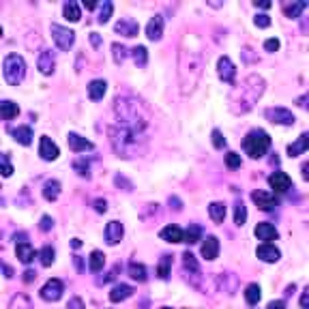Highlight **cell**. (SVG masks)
<instances>
[{"mask_svg": "<svg viewBox=\"0 0 309 309\" xmlns=\"http://www.w3.org/2000/svg\"><path fill=\"white\" fill-rule=\"evenodd\" d=\"M2 73L11 86H19L26 77V60L19 54H9L2 62Z\"/></svg>", "mask_w": 309, "mask_h": 309, "instance_id": "277c9868", "label": "cell"}, {"mask_svg": "<svg viewBox=\"0 0 309 309\" xmlns=\"http://www.w3.org/2000/svg\"><path fill=\"white\" fill-rule=\"evenodd\" d=\"M52 228H54V219L49 217V215H43V217L39 219V230L41 232H49Z\"/></svg>", "mask_w": 309, "mask_h": 309, "instance_id": "bcb514c9", "label": "cell"}, {"mask_svg": "<svg viewBox=\"0 0 309 309\" xmlns=\"http://www.w3.org/2000/svg\"><path fill=\"white\" fill-rule=\"evenodd\" d=\"M294 290H297V286H294V284H290V286H288V288H286V292H284V297H286V299H288V297H292V294H294Z\"/></svg>", "mask_w": 309, "mask_h": 309, "instance_id": "91938a15", "label": "cell"}, {"mask_svg": "<svg viewBox=\"0 0 309 309\" xmlns=\"http://www.w3.org/2000/svg\"><path fill=\"white\" fill-rule=\"evenodd\" d=\"M254 24H256L258 28H269V26H271V15H267V13H256Z\"/></svg>", "mask_w": 309, "mask_h": 309, "instance_id": "f6af8a7d", "label": "cell"}, {"mask_svg": "<svg viewBox=\"0 0 309 309\" xmlns=\"http://www.w3.org/2000/svg\"><path fill=\"white\" fill-rule=\"evenodd\" d=\"M15 256L21 264H30L34 258H39V251H34V247L28 241H19L15 245Z\"/></svg>", "mask_w": 309, "mask_h": 309, "instance_id": "e0dca14e", "label": "cell"}, {"mask_svg": "<svg viewBox=\"0 0 309 309\" xmlns=\"http://www.w3.org/2000/svg\"><path fill=\"white\" fill-rule=\"evenodd\" d=\"M305 2H292V4H286L284 6V13H286V17H290V19H297L301 17V13L305 11Z\"/></svg>", "mask_w": 309, "mask_h": 309, "instance_id": "ab89813d", "label": "cell"}, {"mask_svg": "<svg viewBox=\"0 0 309 309\" xmlns=\"http://www.w3.org/2000/svg\"><path fill=\"white\" fill-rule=\"evenodd\" d=\"M264 88H267V84L260 75H247L245 80H243L241 88H234L232 97H230V107H232L234 114H245L249 112L251 107L258 103V99L264 95Z\"/></svg>", "mask_w": 309, "mask_h": 309, "instance_id": "7a4b0ae2", "label": "cell"}, {"mask_svg": "<svg viewBox=\"0 0 309 309\" xmlns=\"http://www.w3.org/2000/svg\"><path fill=\"white\" fill-rule=\"evenodd\" d=\"M297 103H299L301 107H305V97H301V99H297Z\"/></svg>", "mask_w": 309, "mask_h": 309, "instance_id": "003e7915", "label": "cell"}, {"mask_svg": "<svg viewBox=\"0 0 309 309\" xmlns=\"http://www.w3.org/2000/svg\"><path fill=\"white\" fill-rule=\"evenodd\" d=\"M256 6H260V9H271V2L269 0H262V2H256Z\"/></svg>", "mask_w": 309, "mask_h": 309, "instance_id": "6125c7cd", "label": "cell"}, {"mask_svg": "<svg viewBox=\"0 0 309 309\" xmlns=\"http://www.w3.org/2000/svg\"><path fill=\"white\" fill-rule=\"evenodd\" d=\"M260 299H262V288L258 284H249L247 288H245V301H247V305H258V303H260Z\"/></svg>", "mask_w": 309, "mask_h": 309, "instance_id": "836d02e7", "label": "cell"}, {"mask_svg": "<svg viewBox=\"0 0 309 309\" xmlns=\"http://www.w3.org/2000/svg\"><path fill=\"white\" fill-rule=\"evenodd\" d=\"M103 267H105V254H103V251H99V249L90 251V256H88V269L92 273H101Z\"/></svg>", "mask_w": 309, "mask_h": 309, "instance_id": "f1b7e54d", "label": "cell"}, {"mask_svg": "<svg viewBox=\"0 0 309 309\" xmlns=\"http://www.w3.org/2000/svg\"><path fill=\"white\" fill-rule=\"evenodd\" d=\"M146 267L144 264H140V262H129V277L133 279V282H138V284H144L146 282Z\"/></svg>", "mask_w": 309, "mask_h": 309, "instance_id": "4dcf8cb0", "label": "cell"}, {"mask_svg": "<svg viewBox=\"0 0 309 309\" xmlns=\"http://www.w3.org/2000/svg\"><path fill=\"white\" fill-rule=\"evenodd\" d=\"M105 90H107V82L105 80H90L88 82V97L92 99V101H101Z\"/></svg>", "mask_w": 309, "mask_h": 309, "instance_id": "603a6c76", "label": "cell"}, {"mask_svg": "<svg viewBox=\"0 0 309 309\" xmlns=\"http://www.w3.org/2000/svg\"><path fill=\"white\" fill-rule=\"evenodd\" d=\"M90 43H92V47H101V37L97 32H90Z\"/></svg>", "mask_w": 309, "mask_h": 309, "instance_id": "11a10c76", "label": "cell"}, {"mask_svg": "<svg viewBox=\"0 0 309 309\" xmlns=\"http://www.w3.org/2000/svg\"><path fill=\"white\" fill-rule=\"evenodd\" d=\"M254 234H256L258 241H264V243H271V241H277L279 239L277 228L273 226V224H269V221H262V224H258L256 230H254Z\"/></svg>", "mask_w": 309, "mask_h": 309, "instance_id": "2e32d148", "label": "cell"}, {"mask_svg": "<svg viewBox=\"0 0 309 309\" xmlns=\"http://www.w3.org/2000/svg\"><path fill=\"white\" fill-rule=\"evenodd\" d=\"M269 185H271V189L275 193H288L290 189H294L292 178L286 174V172H273V174L269 176Z\"/></svg>", "mask_w": 309, "mask_h": 309, "instance_id": "9c48e42d", "label": "cell"}, {"mask_svg": "<svg viewBox=\"0 0 309 309\" xmlns=\"http://www.w3.org/2000/svg\"><path fill=\"white\" fill-rule=\"evenodd\" d=\"M95 211L97 213H105L107 211V202H105V200H95Z\"/></svg>", "mask_w": 309, "mask_h": 309, "instance_id": "db71d44e", "label": "cell"}, {"mask_svg": "<svg viewBox=\"0 0 309 309\" xmlns=\"http://www.w3.org/2000/svg\"><path fill=\"white\" fill-rule=\"evenodd\" d=\"M60 155L58 150V144L56 142H52V138H47V135H41L39 140V157L43 161H56Z\"/></svg>", "mask_w": 309, "mask_h": 309, "instance_id": "30bf717a", "label": "cell"}, {"mask_svg": "<svg viewBox=\"0 0 309 309\" xmlns=\"http://www.w3.org/2000/svg\"><path fill=\"white\" fill-rule=\"evenodd\" d=\"M305 303H307V290L303 292V297H301V305H303V307H305Z\"/></svg>", "mask_w": 309, "mask_h": 309, "instance_id": "e7e4bbea", "label": "cell"}, {"mask_svg": "<svg viewBox=\"0 0 309 309\" xmlns=\"http://www.w3.org/2000/svg\"><path fill=\"white\" fill-rule=\"evenodd\" d=\"M159 239L165 243H183V230L178 226H165L159 232Z\"/></svg>", "mask_w": 309, "mask_h": 309, "instance_id": "cb8c5ba5", "label": "cell"}, {"mask_svg": "<svg viewBox=\"0 0 309 309\" xmlns=\"http://www.w3.org/2000/svg\"><path fill=\"white\" fill-rule=\"evenodd\" d=\"M11 174H13V165H11V161H9V153H4V155H2V176L9 178Z\"/></svg>", "mask_w": 309, "mask_h": 309, "instance_id": "c3c4849f", "label": "cell"}, {"mask_svg": "<svg viewBox=\"0 0 309 309\" xmlns=\"http://www.w3.org/2000/svg\"><path fill=\"white\" fill-rule=\"evenodd\" d=\"M217 75L219 80H224L226 84L234 86V80H236V67L234 62L228 58V56H221V58L217 60Z\"/></svg>", "mask_w": 309, "mask_h": 309, "instance_id": "8fae6325", "label": "cell"}, {"mask_svg": "<svg viewBox=\"0 0 309 309\" xmlns=\"http://www.w3.org/2000/svg\"><path fill=\"white\" fill-rule=\"evenodd\" d=\"M62 292H64V286L60 279H47L45 286L39 290V297L43 301H47V303H56V301H60Z\"/></svg>", "mask_w": 309, "mask_h": 309, "instance_id": "52a82bcc", "label": "cell"}, {"mask_svg": "<svg viewBox=\"0 0 309 309\" xmlns=\"http://www.w3.org/2000/svg\"><path fill=\"white\" fill-rule=\"evenodd\" d=\"M69 307H84V303L80 299H73V301H69Z\"/></svg>", "mask_w": 309, "mask_h": 309, "instance_id": "94428289", "label": "cell"}, {"mask_svg": "<svg viewBox=\"0 0 309 309\" xmlns=\"http://www.w3.org/2000/svg\"><path fill=\"white\" fill-rule=\"evenodd\" d=\"M208 215H211V219L215 221V224H224V219L228 215L226 202H211L208 204Z\"/></svg>", "mask_w": 309, "mask_h": 309, "instance_id": "d4e9b609", "label": "cell"}, {"mask_svg": "<svg viewBox=\"0 0 309 309\" xmlns=\"http://www.w3.org/2000/svg\"><path fill=\"white\" fill-rule=\"evenodd\" d=\"M307 144H309V133H301L297 142H292V144L288 146V157H299L303 155L307 150Z\"/></svg>", "mask_w": 309, "mask_h": 309, "instance_id": "4316f807", "label": "cell"}, {"mask_svg": "<svg viewBox=\"0 0 309 309\" xmlns=\"http://www.w3.org/2000/svg\"><path fill=\"white\" fill-rule=\"evenodd\" d=\"M39 260H41L43 267H52L54 260H56V251H54V247H52V245H45V247H43V249L39 251Z\"/></svg>", "mask_w": 309, "mask_h": 309, "instance_id": "f35d334b", "label": "cell"}, {"mask_svg": "<svg viewBox=\"0 0 309 309\" xmlns=\"http://www.w3.org/2000/svg\"><path fill=\"white\" fill-rule=\"evenodd\" d=\"M114 32H118V34H123V37H138V32H140V24L135 21L133 17H120L116 21V26H114Z\"/></svg>", "mask_w": 309, "mask_h": 309, "instance_id": "7c38bea8", "label": "cell"}, {"mask_svg": "<svg viewBox=\"0 0 309 309\" xmlns=\"http://www.w3.org/2000/svg\"><path fill=\"white\" fill-rule=\"evenodd\" d=\"M110 123V142L114 153L123 159H133L146 153L148 144V114L140 99L135 97H116L112 107Z\"/></svg>", "mask_w": 309, "mask_h": 309, "instance_id": "6da1fadb", "label": "cell"}, {"mask_svg": "<svg viewBox=\"0 0 309 309\" xmlns=\"http://www.w3.org/2000/svg\"><path fill=\"white\" fill-rule=\"evenodd\" d=\"M120 271H123V264H120V262H118V264H114V267H112V271L107 273V275H105V277H103V279H101V282H99V284H107V282H112V279H116V275H118Z\"/></svg>", "mask_w": 309, "mask_h": 309, "instance_id": "7dc6e473", "label": "cell"}, {"mask_svg": "<svg viewBox=\"0 0 309 309\" xmlns=\"http://www.w3.org/2000/svg\"><path fill=\"white\" fill-rule=\"evenodd\" d=\"M275 307H286V301H271L269 309H275Z\"/></svg>", "mask_w": 309, "mask_h": 309, "instance_id": "680465c9", "label": "cell"}, {"mask_svg": "<svg viewBox=\"0 0 309 309\" xmlns=\"http://www.w3.org/2000/svg\"><path fill=\"white\" fill-rule=\"evenodd\" d=\"M279 45H282V43H279L277 37H273V39H267V41H264V49H267V52H271V54H275L277 49H279Z\"/></svg>", "mask_w": 309, "mask_h": 309, "instance_id": "681fc988", "label": "cell"}, {"mask_svg": "<svg viewBox=\"0 0 309 309\" xmlns=\"http://www.w3.org/2000/svg\"><path fill=\"white\" fill-rule=\"evenodd\" d=\"M123 236H125V226L120 224V221H110V224L105 226V243L110 247L118 245V243L123 241Z\"/></svg>", "mask_w": 309, "mask_h": 309, "instance_id": "4fadbf2b", "label": "cell"}, {"mask_svg": "<svg viewBox=\"0 0 309 309\" xmlns=\"http://www.w3.org/2000/svg\"><path fill=\"white\" fill-rule=\"evenodd\" d=\"M112 13H114V4L112 2H101L99 4V24H105V21H110V17H112Z\"/></svg>", "mask_w": 309, "mask_h": 309, "instance_id": "60d3db41", "label": "cell"}, {"mask_svg": "<svg viewBox=\"0 0 309 309\" xmlns=\"http://www.w3.org/2000/svg\"><path fill=\"white\" fill-rule=\"evenodd\" d=\"M245 221H247V206H245L243 200H236L234 202V224L239 228H243L245 226Z\"/></svg>", "mask_w": 309, "mask_h": 309, "instance_id": "e575fe53", "label": "cell"}, {"mask_svg": "<svg viewBox=\"0 0 309 309\" xmlns=\"http://www.w3.org/2000/svg\"><path fill=\"white\" fill-rule=\"evenodd\" d=\"M256 256L267 264H275V262H279V258H282V251L275 245H271V243H262V245L256 249Z\"/></svg>", "mask_w": 309, "mask_h": 309, "instance_id": "9a60e30c", "label": "cell"}, {"mask_svg": "<svg viewBox=\"0 0 309 309\" xmlns=\"http://www.w3.org/2000/svg\"><path fill=\"white\" fill-rule=\"evenodd\" d=\"M133 294V288L129 284H118V286H114L112 292H110V301L112 303H120V301H125L129 299Z\"/></svg>", "mask_w": 309, "mask_h": 309, "instance_id": "484cf974", "label": "cell"}, {"mask_svg": "<svg viewBox=\"0 0 309 309\" xmlns=\"http://www.w3.org/2000/svg\"><path fill=\"white\" fill-rule=\"evenodd\" d=\"M168 202H170V206L174 208V211H181V208H183V202H181V200H178L176 196H170Z\"/></svg>", "mask_w": 309, "mask_h": 309, "instance_id": "f5cc1de1", "label": "cell"}, {"mask_svg": "<svg viewBox=\"0 0 309 309\" xmlns=\"http://www.w3.org/2000/svg\"><path fill=\"white\" fill-rule=\"evenodd\" d=\"M73 262H75V267H77V273H82V271H84V260H82V256H73Z\"/></svg>", "mask_w": 309, "mask_h": 309, "instance_id": "6f0895ef", "label": "cell"}, {"mask_svg": "<svg viewBox=\"0 0 309 309\" xmlns=\"http://www.w3.org/2000/svg\"><path fill=\"white\" fill-rule=\"evenodd\" d=\"M114 183H116L118 187H120V185H125V187H127V191H133V185L129 183L127 178H123V176H116V178H114Z\"/></svg>", "mask_w": 309, "mask_h": 309, "instance_id": "816d5d0a", "label": "cell"}, {"mask_svg": "<svg viewBox=\"0 0 309 309\" xmlns=\"http://www.w3.org/2000/svg\"><path fill=\"white\" fill-rule=\"evenodd\" d=\"M211 138H213V146L217 148V150H224L226 148V138H224V133L219 131V129H213V133H211Z\"/></svg>", "mask_w": 309, "mask_h": 309, "instance_id": "ee69618b", "label": "cell"}, {"mask_svg": "<svg viewBox=\"0 0 309 309\" xmlns=\"http://www.w3.org/2000/svg\"><path fill=\"white\" fill-rule=\"evenodd\" d=\"M200 241H202V228L198 224H189V228L183 232V243H187V245H196Z\"/></svg>", "mask_w": 309, "mask_h": 309, "instance_id": "83f0119b", "label": "cell"}, {"mask_svg": "<svg viewBox=\"0 0 309 309\" xmlns=\"http://www.w3.org/2000/svg\"><path fill=\"white\" fill-rule=\"evenodd\" d=\"M62 15H64V19H69V21H80V19H82L80 4L73 2V0L64 2V4H62Z\"/></svg>", "mask_w": 309, "mask_h": 309, "instance_id": "f546056e", "label": "cell"}, {"mask_svg": "<svg viewBox=\"0 0 309 309\" xmlns=\"http://www.w3.org/2000/svg\"><path fill=\"white\" fill-rule=\"evenodd\" d=\"M37 69L41 71L43 75H52L54 69H56V60H54V54L49 49H41L39 58H37Z\"/></svg>", "mask_w": 309, "mask_h": 309, "instance_id": "ffe728a7", "label": "cell"}, {"mask_svg": "<svg viewBox=\"0 0 309 309\" xmlns=\"http://www.w3.org/2000/svg\"><path fill=\"white\" fill-rule=\"evenodd\" d=\"M0 114H2L4 120H13V118H17L19 107H17V103H13V101H9V99H4V101L0 103Z\"/></svg>", "mask_w": 309, "mask_h": 309, "instance_id": "d6a6232c", "label": "cell"}, {"mask_svg": "<svg viewBox=\"0 0 309 309\" xmlns=\"http://www.w3.org/2000/svg\"><path fill=\"white\" fill-rule=\"evenodd\" d=\"M84 6H86V9H88V11H90V9H95V6H97V4H95V2H84Z\"/></svg>", "mask_w": 309, "mask_h": 309, "instance_id": "03108f58", "label": "cell"}, {"mask_svg": "<svg viewBox=\"0 0 309 309\" xmlns=\"http://www.w3.org/2000/svg\"><path fill=\"white\" fill-rule=\"evenodd\" d=\"M21 275H24V277H21V279H24V284H32L34 279H37V273H34L32 269H26Z\"/></svg>", "mask_w": 309, "mask_h": 309, "instance_id": "f907efd6", "label": "cell"}, {"mask_svg": "<svg viewBox=\"0 0 309 309\" xmlns=\"http://www.w3.org/2000/svg\"><path fill=\"white\" fill-rule=\"evenodd\" d=\"M67 144H69V148L73 150V153H86V150L95 148V144H92L90 140H86V138H82V135H77L73 131L67 133Z\"/></svg>", "mask_w": 309, "mask_h": 309, "instance_id": "ac0fdd59", "label": "cell"}, {"mask_svg": "<svg viewBox=\"0 0 309 309\" xmlns=\"http://www.w3.org/2000/svg\"><path fill=\"white\" fill-rule=\"evenodd\" d=\"M251 200H254V204L260 208V211H275L277 204H279V200L275 193H271V191H262V189H258V191H251Z\"/></svg>", "mask_w": 309, "mask_h": 309, "instance_id": "ba28073f", "label": "cell"}, {"mask_svg": "<svg viewBox=\"0 0 309 309\" xmlns=\"http://www.w3.org/2000/svg\"><path fill=\"white\" fill-rule=\"evenodd\" d=\"M146 37L150 41H161L163 37V15H153L148 19V24H146Z\"/></svg>", "mask_w": 309, "mask_h": 309, "instance_id": "d6986e66", "label": "cell"}, {"mask_svg": "<svg viewBox=\"0 0 309 309\" xmlns=\"http://www.w3.org/2000/svg\"><path fill=\"white\" fill-rule=\"evenodd\" d=\"M13 140H15L17 144H21V146H30L32 144V127L21 125L17 129H13Z\"/></svg>", "mask_w": 309, "mask_h": 309, "instance_id": "7402d4cb", "label": "cell"}, {"mask_svg": "<svg viewBox=\"0 0 309 309\" xmlns=\"http://www.w3.org/2000/svg\"><path fill=\"white\" fill-rule=\"evenodd\" d=\"M200 254H202L204 260L213 262L215 258L219 256V239L213 234H208L206 239H202V249H200Z\"/></svg>", "mask_w": 309, "mask_h": 309, "instance_id": "5bb4252c", "label": "cell"}, {"mask_svg": "<svg viewBox=\"0 0 309 309\" xmlns=\"http://www.w3.org/2000/svg\"><path fill=\"white\" fill-rule=\"evenodd\" d=\"M60 181H56V178H49V181H45L43 183V189H41V193H43V198L47 200V202H56L58 200V196H60Z\"/></svg>", "mask_w": 309, "mask_h": 309, "instance_id": "44dd1931", "label": "cell"}, {"mask_svg": "<svg viewBox=\"0 0 309 309\" xmlns=\"http://www.w3.org/2000/svg\"><path fill=\"white\" fill-rule=\"evenodd\" d=\"M112 56H114V62L116 64H123L127 58V47L123 43H112Z\"/></svg>", "mask_w": 309, "mask_h": 309, "instance_id": "b9f144b4", "label": "cell"}, {"mask_svg": "<svg viewBox=\"0 0 309 309\" xmlns=\"http://www.w3.org/2000/svg\"><path fill=\"white\" fill-rule=\"evenodd\" d=\"M183 267H185V273H189V275H200V267H198V262H196V256L191 254V251H185L183 254ZM187 275V277H189Z\"/></svg>", "mask_w": 309, "mask_h": 309, "instance_id": "1f68e13d", "label": "cell"}, {"mask_svg": "<svg viewBox=\"0 0 309 309\" xmlns=\"http://www.w3.org/2000/svg\"><path fill=\"white\" fill-rule=\"evenodd\" d=\"M71 247H73V249H80V247H82V241H80V239H71Z\"/></svg>", "mask_w": 309, "mask_h": 309, "instance_id": "be15d7a7", "label": "cell"}, {"mask_svg": "<svg viewBox=\"0 0 309 309\" xmlns=\"http://www.w3.org/2000/svg\"><path fill=\"white\" fill-rule=\"evenodd\" d=\"M49 32H52V39H54L56 45H58V49L69 52V49L73 47V43H75V32L73 30H69V28H64L60 24H52L49 26Z\"/></svg>", "mask_w": 309, "mask_h": 309, "instance_id": "5b68a950", "label": "cell"}, {"mask_svg": "<svg viewBox=\"0 0 309 309\" xmlns=\"http://www.w3.org/2000/svg\"><path fill=\"white\" fill-rule=\"evenodd\" d=\"M271 144H273V140L264 129H251L245 138H243V150H245V155H249L251 159H262L269 153Z\"/></svg>", "mask_w": 309, "mask_h": 309, "instance_id": "3957f363", "label": "cell"}, {"mask_svg": "<svg viewBox=\"0 0 309 309\" xmlns=\"http://www.w3.org/2000/svg\"><path fill=\"white\" fill-rule=\"evenodd\" d=\"M73 170L77 172V176L90 178V161L86 159V157H77V159H73Z\"/></svg>", "mask_w": 309, "mask_h": 309, "instance_id": "d590c367", "label": "cell"}, {"mask_svg": "<svg viewBox=\"0 0 309 309\" xmlns=\"http://www.w3.org/2000/svg\"><path fill=\"white\" fill-rule=\"evenodd\" d=\"M131 56H133V62L138 64V67H146L148 64V49L144 45H135L131 49Z\"/></svg>", "mask_w": 309, "mask_h": 309, "instance_id": "8d00e7d4", "label": "cell"}, {"mask_svg": "<svg viewBox=\"0 0 309 309\" xmlns=\"http://www.w3.org/2000/svg\"><path fill=\"white\" fill-rule=\"evenodd\" d=\"M2 271H4V277H6V279H13V275H15V273H13V269H11L6 262L2 264Z\"/></svg>", "mask_w": 309, "mask_h": 309, "instance_id": "9f6ffc18", "label": "cell"}, {"mask_svg": "<svg viewBox=\"0 0 309 309\" xmlns=\"http://www.w3.org/2000/svg\"><path fill=\"white\" fill-rule=\"evenodd\" d=\"M264 118L273 125H284V127H292L297 123V116H294L288 107H267L264 110Z\"/></svg>", "mask_w": 309, "mask_h": 309, "instance_id": "8992f818", "label": "cell"}, {"mask_svg": "<svg viewBox=\"0 0 309 309\" xmlns=\"http://www.w3.org/2000/svg\"><path fill=\"white\" fill-rule=\"evenodd\" d=\"M226 165H228L230 170H239L241 165H243L241 155H239V153H234V150H230V153L226 155Z\"/></svg>", "mask_w": 309, "mask_h": 309, "instance_id": "7bdbcfd3", "label": "cell"}, {"mask_svg": "<svg viewBox=\"0 0 309 309\" xmlns=\"http://www.w3.org/2000/svg\"><path fill=\"white\" fill-rule=\"evenodd\" d=\"M170 271H172V256H163L159 260V267H157V277L159 279H170Z\"/></svg>", "mask_w": 309, "mask_h": 309, "instance_id": "74e56055", "label": "cell"}]
</instances>
